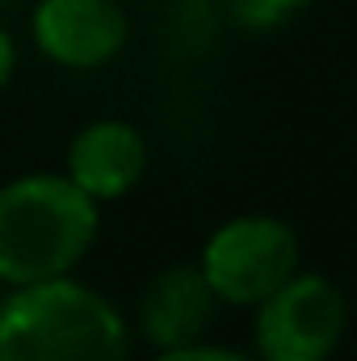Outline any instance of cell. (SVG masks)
<instances>
[{
  "mask_svg": "<svg viewBox=\"0 0 357 361\" xmlns=\"http://www.w3.org/2000/svg\"><path fill=\"white\" fill-rule=\"evenodd\" d=\"M131 332L118 307L85 281L13 286L0 302V361H126Z\"/></svg>",
  "mask_w": 357,
  "mask_h": 361,
  "instance_id": "1",
  "label": "cell"
},
{
  "mask_svg": "<svg viewBox=\"0 0 357 361\" xmlns=\"http://www.w3.org/2000/svg\"><path fill=\"white\" fill-rule=\"evenodd\" d=\"M92 240L97 202L68 173H30L0 189V281L8 290L72 273Z\"/></svg>",
  "mask_w": 357,
  "mask_h": 361,
  "instance_id": "2",
  "label": "cell"
},
{
  "mask_svg": "<svg viewBox=\"0 0 357 361\" xmlns=\"http://www.w3.org/2000/svg\"><path fill=\"white\" fill-rule=\"evenodd\" d=\"M202 273L219 302L257 307L298 273V235L273 214H240L206 240Z\"/></svg>",
  "mask_w": 357,
  "mask_h": 361,
  "instance_id": "3",
  "label": "cell"
},
{
  "mask_svg": "<svg viewBox=\"0 0 357 361\" xmlns=\"http://www.w3.org/2000/svg\"><path fill=\"white\" fill-rule=\"evenodd\" d=\"M349 324L345 294L324 273H294L257 302L261 361H328Z\"/></svg>",
  "mask_w": 357,
  "mask_h": 361,
  "instance_id": "4",
  "label": "cell"
},
{
  "mask_svg": "<svg viewBox=\"0 0 357 361\" xmlns=\"http://www.w3.org/2000/svg\"><path fill=\"white\" fill-rule=\"evenodd\" d=\"M34 42L63 68H101L126 47V13L118 0H38Z\"/></svg>",
  "mask_w": 357,
  "mask_h": 361,
  "instance_id": "5",
  "label": "cell"
},
{
  "mask_svg": "<svg viewBox=\"0 0 357 361\" xmlns=\"http://www.w3.org/2000/svg\"><path fill=\"white\" fill-rule=\"evenodd\" d=\"M219 294L210 290L202 265H173L156 273L139 302V328L152 349H181L198 345L210 328Z\"/></svg>",
  "mask_w": 357,
  "mask_h": 361,
  "instance_id": "6",
  "label": "cell"
},
{
  "mask_svg": "<svg viewBox=\"0 0 357 361\" xmlns=\"http://www.w3.org/2000/svg\"><path fill=\"white\" fill-rule=\"evenodd\" d=\"M143 169H147V143L122 118L89 122L68 147V177L92 202H109V197L131 193L143 177Z\"/></svg>",
  "mask_w": 357,
  "mask_h": 361,
  "instance_id": "7",
  "label": "cell"
},
{
  "mask_svg": "<svg viewBox=\"0 0 357 361\" xmlns=\"http://www.w3.org/2000/svg\"><path fill=\"white\" fill-rule=\"evenodd\" d=\"M303 4H311V0H236V21L253 25V30H265V25L286 21L290 13H298Z\"/></svg>",
  "mask_w": 357,
  "mask_h": 361,
  "instance_id": "8",
  "label": "cell"
},
{
  "mask_svg": "<svg viewBox=\"0 0 357 361\" xmlns=\"http://www.w3.org/2000/svg\"><path fill=\"white\" fill-rule=\"evenodd\" d=\"M152 361H253L236 349H219V345H181V349H160Z\"/></svg>",
  "mask_w": 357,
  "mask_h": 361,
  "instance_id": "9",
  "label": "cell"
},
{
  "mask_svg": "<svg viewBox=\"0 0 357 361\" xmlns=\"http://www.w3.org/2000/svg\"><path fill=\"white\" fill-rule=\"evenodd\" d=\"M13 68H17V47H13V38H8V34L0 30V89L8 85Z\"/></svg>",
  "mask_w": 357,
  "mask_h": 361,
  "instance_id": "10",
  "label": "cell"
}]
</instances>
